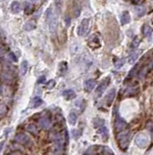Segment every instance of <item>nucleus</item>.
<instances>
[{
    "label": "nucleus",
    "instance_id": "16",
    "mask_svg": "<svg viewBox=\"0 0 153 155\" xmlns=\"http://www.w3.org/2000/svg\"><path fill=\"white\" fill-rule=\"evenodd\" d=\"M89 45L91 46V47L92 48H98V47H100V43H99V39L96 37V35H94V37L91 38V40H90L89 42Z\"/></svg>",
    "mask_w": 153,
    "mask_h": 155
},
{
    "label": "nucleus",
    "instance_id": "27",
    "mask_svg": "<svg viewBox=\"0 0 153 155\" xmlns=\"http://www.w3.org/2000/svg\"><path fill=\"white\" fill-rule=\"evenodd\" d=\"M55 8L57 10V12L60 13L62 11V7H63V0H55Z\"/></svg>",
    "mask_w": 153,
    "mask_h": 155
},
{
    "label": "nucleus",
    "instance_id": "6",
    "mask_svg": "<svg viewBox=\"0 0 153 155\" xmlns=\"http://www.w3.org/2000/svg\"><path fill=\"white\" fill-rule=\"evenodd\" d=\"M126 127V122L124 120H122L121 117H118L115 121V130L118 133H121V132L124 131Z\"/></svg>",
    "mask_w": 153,
    "mask_h": 155
},
{
    "label": "nucleus",
    "instance_id": "38",
    "mask_svg": "<svg viewBox=\"0 0 153 155\" xmlns=\"http://www.w3.org/2000/svg\"><path fill=\"white\" fill-rule=\"evenodd\" d=\"M31 1H33V2H36V1H38V0H31Z\"/></svg>",
    "mask_w": 153,
    "mask_h": 155
},
{
    "label": "nucleus",
    "instance_id": "39",
    "mask_svg": "<svg viewBox=\"0 0 153 155\" xmlns=\"http://www.w3.org/2000/svg\"><path fill=\"white\" fill-rule=\"evenodd\" d=\"M54 155H59V154H54Z\"/></svg>",
    "mask_w": 153,
    "mask_h": 155
},
{
    "label": "nucleus",
    "instance_id": "14",
    "mask_svg": "<svg viewBox=\"0 0 153 155\" xmlns=\"http://www.w3.org/2000/svg\"><path fill=\"white\" fill-rule=\"evenodd\" d=\"M20 11H21V6L19 4V2L18 1L13 2L11 4V12L13 14H18Z\"/></svg>",
    "mask_w": 153,
    "mask_h": 155
},
{
    "label": "nucleus",
    "instance_id": "26",
    "mask_svg": "<svg viewBox=\"0 0 153 155\" xmlns=\"http://www.w3.org/2000/svg\"><path fill=\"white\" fill-rule=\"evenodd\" d=\"M94 127H96V128L103 127V125H104V120H103L102 118H94Z\"/></svg>",
    "mask_w": 153,
    "mask_h": 155
},
{
    "label": "nucleus",
    "instance_id": "17",
    "mask_svg": "<svg viewBox=\"0 0 153 155\" xmlns=\"http://www.w3.org/2000/svg\"><path fill=\"white\" fill-rule=\"evenodd\" d=\"M139 92V86L138 85H132V86H129L127 89H126V94L127 95H135Z\"/></svg>",
    "mask_w": 153,
    "mask_h": 155
},
{
    "label": "nucleus",
    "instance_id": "34",
    "mask_svg": "<svg viewBox=\"0 0 153 155\" xmlns=\"http://www.w3.org/2000/svg\"><path fill=\"white\" fill-rule=\"evenodd\" d=\"M72 133H73V138L74 139H78L79 137H80V132H79L78 130H73L72 131Z\"/></svg>",
    "mask_w": 153,
    "mask_h": 155
},
{
    "label": "nucleus",
    "instance_id": "37",
    "mask_svg": "<svg viewBox=\"0 0 153 155\" xmlns=\"http://www.w3.org/2000/svg\"><path fill=\"white\" fill-rule=\"evenodd\" d=\"M11 155H18V153H13V154H11Z\"/></svg>",
    "mask_w": 153,
    "mask_h": 155
},
{
    "label": "nucleus",
    "instance_id": "5",
    "mask_svg": "<svg viewBox=\"0 0 153 155\" xmlns=\"http://www.w3.org/2000/svg\"><path fill=\"white\" fill-rule=\"evenodd\" d=\"M89 22L90 21L88 19H84L83 21H81V24H79L78 28H77V34L79 36H84L88 33L89 30Z\"/></svg>",
    "mask_w": 153,
    "mask_h": 155
},
{
    "label": "nucleus",
    "instance_id": "1",
    "mask_svg": "<svg viewBox=\"0 0 153 155\" xmlns=\"http://www.w3.org/2000/svg\"><path fill=\"white\" fill-rule=\"evenodd\" d=\"M117 139L118 141V146L121 148L122 150H125L126 148L128 147L129 143H130V139H131V131L126 130V131H122L119 134H118Z\"/></svg>",
    "mask_w": 153,
    "mask_h": 155
},
{
    "label": "nucleus",
    "instance_id": "13",
    "mask_svg": "<svg viewBox=\"0 0 153 155\" xmlns=\"http://www.w3.org/2000/svg\"><path fill=\"white\" fill-rule=\"evenodd\" d=\"M63 96L66 100H71V99H74L76 97V94L72 89H66L63 92Z\"/></svg>",
    "mask_w": 153,
    "mask_h": 155
},
{
    "label": "nucleus",
    "instance_id": "23",
    "mask_svg": "<svg viewBox=\"0 0 153 155\" xmlns=\"http://www.w3.org/2000/svg\"><path fill=\"white\" fill-rule=\"evenodd\" d=\"M35 28H36V24H35V22L32 21H27L24 25V29L26 31H32V30H34Z\"/></svg>",
    "mask_w": 153,
    "mask_h": 155
},
{
    "label": "nucleus",
    "instance_id": "33",
    "mask_svg": "<svg viewBox=\"0 0 153 155\" xmlns=\"http://www.w3.org/2000/svg\"><path fill=\"white\" fill-rule=\"evenodd\" d=\"M55 84H56L55 81H54V80H51V81H49L47 82V84H45V86H46V88H48V89H50V88H52L53 86H54Z\"/></svg>",
    "mask_w": 153,
    "mask_h": 155
},
{
    "label": "nucleus",
    "instance_id": "18",
    "mask_svg": "<svg viewBox=\"0 0 153 155\" xmlns=\"http://www.w3.org/2000/svg\"><path fill=\"white\" fill-rule=\"evenodd\" d=\"M66 71H68V65H66V62H65V61L61 62L59 65V75L64 76Z\"/></svg>",
    "mask_w": 153,
    "mask_h": 155
},
{
    "label": "nucleus",
    "instance_id": "8",
    "mask_svg": "<svg viewBox=\"0 0 153 155\" xmlns=\"http://www.w3.org/2000/svg\"><path fill=\"white\" fill-rule=\"evenodd\" d=\"M39 127L42 128V129L48 130V129H50V127H51V120L46 116L42 117V118H39Z\"/></svg>",
    "mask_w": 153,
    "mask_h": 155
},
{
    "label": "nucleus",
    "instance_id": "29",
    "mask_svg": "<svg viewBox=\"0 0 153 155\" xmlns=\"http://www.w3.org/2000/svg\"><path fill=\"white\" fill-rule=\"evenodd\" d=\"M140 43H141V39L138 38V37H135L134 39H133V41H132L131 47H132L133 49L138 48V47H139V45H140Z\"/></svg>",
    "mask_w": 153,
    "mask_h": 155
},
{
    "label": "nucleus",
    "instance_id": "35",
    "mask_svg": "<svg viewBox=\"0 0 153 155\" xmlns=\"http://www.w3.org/2000/svg\"><path fill=\"white\" fill-rule=\"evenodd\" d=\"M8 56H9V58L11 59V60H13V61H15V62L18 61V58L16 57V55L13 54V52H10V54H8Z\"/></svg>",
    "mask_w": 153,
    "mask_h": 155
},
{
    "label": "nucleus",
    "instance_id": "19",
    "mask_svg": "<svg viewBox=\"0 0 153 155\" xmlns=\"http://www.w3.org/2000/svg\"><path fill=\"white\" fill-rule=\"evenodd\" d=\"M42 100L41 99V97H35L34 99L32 100V103H31V108H38L39 106H42Z\"/></svg>",
    "mask_w": 153,
    "mask_h": 155
},
{
    "label": "nucleus",
    "instance_id": "21",
    "mask_svg": "<svg viewBox=\"0 0 153 155\" xmlns=\"http://www.w3.org/2000/svg\"><path fill=\"white\" fill-rule=\"evenodd\" d=\"M152 31H153V29L147 24H145L144 27H142V33H144V35L145 37H149V36L152 34Z\"/></svg>",
    "mask_w": 153,
    "mask_h": 155
},
{
    "label": "nucleus",
    "instance_id": "10",
    "mask_svg": "<svg viewBox=\"0 0 153 155\" xmlns=\"http://www.w3.org/2000/svg\"><path fill=\"white\" fill-rule=\"evenodd\" d=\"M95 85H96V82L94 80H92V79H89V80L87 81H85L84 82V88H85V90L86 91H92L94 88L95 87Z\"/></svg>",
    "mask_w": 153,
    "mask_h": 155
},
{
    "label": "nucleus",
    "instance_id": "36",
    "mask_svg": "<svg viewBox=\"0 0 153 155\" xmlns=\"http://www.w3.org/2000/svg\"><path fill=\"white\" fill-rule=\"evenodd\" d=\"M44 79H45V77H41V78H39V81L38 82H39V84H41V82H42V81H44Z\"/></svg>",
    "mask_w": 153,
    "mask_h": 155
},
{
    "label": "nucleus",
    "instance_id": "32",
    "mask_svg": "<svg viewBox=\"0 0 153 155\" xmlns=\"http://www.w3.org/2000/svg\"><path fill=\"white\" fill-rule=\"evenodd\" d=\"M25 7H26L25 8V12L27 13V14H29V13L33 10V5L30 4L29 2H25Z\"/></svg>",
    "mask_w": 153,
    "mask_h": 155
},
{
    "label": "nucleus",
    "instance_id": "2",
    "mask_svg": "<svg viewBox=\"0 0 153 155\" xmlns=\"http://www.w3.org/2000/svg\"><path fill=\"white\" fill-rule=\"evenodd\" d=\"M135 143H136V144H137L139 147L145 148V147H147V146H148L149 137L145 133H144V132H142V133H140V134L137 135V136H136Z\"/></svg>",
    "mask_w": 153,
    "mask_h": 155
},
{
    "label": "nucleus",
    "instance_id": "12",
    "mask_svg": "<svg viewBox=\"0 0 153 155\" xmlns=\"http://www.w3.org/2000/svg\"><path fill=\"white\" fill-rule=\"evenodd\" d=\"M141 51H133L130 54V55H129V58H128V62L130 64H133V63H135L136 60L139 58L140 56V54H141Z\"/></svg>",
    "mask_w": 153,
    "mask_h": 155
},
{
    "label": "nucleus",
    "instance_id": "25",
    "mask_svg": "<svg viewBox=\"0 0 153 155\" xmlns=\"http://www.w3.org/2000/svg\"><path fill=\"white\" fill-rule=\"evenodd\" d=\"M20 70H21L22 75H25L26 73H27V71H28V62L26 61V60H23L21 62V64H20Z\"/></svg>",
    "mask_w": 153,
    "mask_h": 155
},
{
    "label": "nucleus",
    "instance_id": "11",
    "mask_svg": "<svg viewBox=\"0 0 153 155\" xmlns=\"http://www.w3.org/2000/svg\"><path fill=\"white\" fill-rule=\"evenodd\" d=\"M131 21V18H130V14L127 12V11H124L123 13L121 14V24H129Z\"/></svg>",
    "mask_w": 153,
    "mask_h": 155
},
{
    "label": "nucleus",
    "instance_id": "20",
    "mask_svg": "<svg viewBox=\"0 0 153 155\" xmlns=\"http://www.w3.org/2000/svg\"><path fill=\"white\" fill-rule=\"evenodd\" d=\"M26 130H27L29 133H31L33 135H35V136H37L38 135V128H37V126H35L34 124H29L26 126Z\"/></svg>",
    "mask_w": 153,
    "mask_h": 155
},
{
    "label": "nucleus",
    "instance_id": "3",
    "mask_svg": "<svg viewBox=\"0 0 153 155\" xmlns=\"http://www.w3.org/2000/svg\"><path fill=\"white\" fill-rule=\"evenodd\" d=\"M45 16H46V21L49 22V28H50V31L55 32L56 27H57V19H56L54 15H53L51 7L48 8L47 11L45 12Z\"/></svg>",
    "mask_w": 153,
    "mask_h": 155
},
{
    "label": "nucleus",
    "instance_id": "28",
    "mask_svg": "<svg viewBox=\"0 0 153 155\" xmlns=\"http://www.w3.org/2000/svg\"><path fill=\"white\" fill-rule=\"evenodd\" d=\"M135 12H136V14L138 15V16H142L145 13V7H137V8H135Z\"/></svg>",
    "mask_w": 153,
    "mask_h": 155
},
{
    "label": "nucleus",
    "instance_id": "7",
    "mask_svg": "<svg viewBox=\"0 0 153 155\" xmlns=\"http://www.w3.org/2000/svg\"><path fill=\"white\" fill-rule=\"evenodd\" d=\"M110 84V78H106L104 79L100 84H99L97 89H96V94L98 95V96H100V95L104 92V90L106 89V87L108 86V84Z\"/></svg>",
    "mask_w": 153,
    "mask_h": 155
},
{
    "label": "nucleus",
    "instance_id": "30",
    "mask_svg": "<svg viewBox=\"0 0 153 155\" xmlns=\"http://www.w3.org/2000/svg\"><path fill=\"white\" fill-rule=\"evenodd\" d=\"M124 63H125V59H124V58L119 59V60H118V61L115 63V67L117 68V69H119V68H121L122 66L124 65Z\"/></svg>",
    "mask_w": 153,
    "mask_h": 155
},
{
    "label": "nucleus",
    "instance_id": "9",
    "mask_svg": "<svg viewBox=\"0 0 153 155\" xmlns=\"http://www.w3.org/2000/svg\"><path fill=\"white\" fill-rule=\"evenodd\" d=\"M1 79H2V81L3 82H6V84H10L12 82L13 80H14V77L13 75L10 73L9 70H3L2 73H1Z\"/></svg>",
    "mask_w": 153,
    "mask_h": 155
},
{
    "label": "nucleus",
    "instance_id": "4",
    "mask_svg": "<svg viewBox=\"0 0 153 155\" xmlns=\"http://www.w3.org/2000/svg\"><path fill=\"white\" fill-rule=\"evenodd\" d=\"M15 140H16V141H18V144H22V146H29L32 144L30 138L26 134H23V133H18V135H16Z\"/></svg>",
    "mask_w": 153,
    "mask_h": 155
},
{
    "label": "nucleus",
    "instance_id": "15",
    "mask_svg": "<svg viewBox=\"0 0 153 155\" xmlns=\"http://www.w3.org/2000/svg\"><path fill=\"white\" fill-rule=\"evenodd\" d=\"M115 96H116V89H111L108 92V94L106 95V102H107L109 105L112 104L115 99Z\"/></svg>",
    "mask_w": 153,
    "mask_h": 155
},
{
    "label": "nucleus",
    "instance_id": "31",
    "mask_svg": "<svg viewBox=\"0 0 153 155\" xmlns=\"http://www.w3.org/2000/svg\"><path fill=\"white\" fill-rule=\"evenodd\" d=\"M7 107L5 105H1V109H0V114H1V117H3L5 115V114H7Z\"/></svg>",
    "mask_w": 153,
    "mask_h": 155
},
{
    "label": "nucleus",
    "instance_id": "22",
    "mask_svg": "<svg viewBox=\"0 0 153 155\" xmlns=\"http://www.w3.org/2000/svg\"><path fill=\"white\" fill-rule=\"evenodd\" d=\"M68 122L71 125L76 124V122H77V114L71 111V113L68 114Z\"/></svg>",
    "mask_w": 153,
    "mask_h": 155
},
{
    "label": "nucleus",
    "instance_id": "24",
    "mask_svg": "<svg viewBox=\"0 0 153 155\" xmlns=\"http://www.w3.org/2000/svg\"><path fill=\"white\" fill-rule=\"evenodd\" d=\"M98 132H99V134H100V136L103 138V139H107L108 138V130H107V128L106 127H100L98 129Z\"/></svg>",
    "mask_w": 153,
    "mask_h": 155
}]
</instances>
